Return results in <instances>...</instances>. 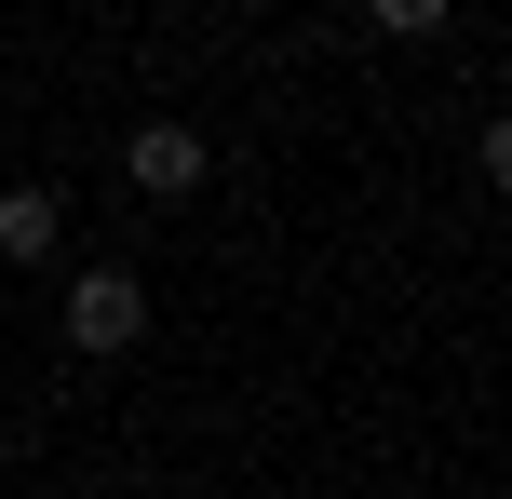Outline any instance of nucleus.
I'll return each mask as SVG.
<instances>
[{"label": "nucleus", "mask_w": 512, "mask_h": 499, "mask_svg": "<svg viewBox=\"0 0 512 499\" xmlns=\"http://www.w3.org/2000/svg\"><path fill=\"white\" fill-rule=\"evenodd\" d=\"M149 338V284L135 270H81L68 284V351H135Z\"/></svg>", "instance_id": "obj_1"}, {"label": "nucleus", "mask_w": 512, "mask_h": 499, "mask_svg": "<svg viewBox=\"0 0 512 499\" xmlns=\"http://www.w3.org/2000/svg\"><path fill=\"white\" fill-rule=\"evenodd\" d=\"M122 176L149 189V203H189V189H203L216 162H203V135H189V122H135V149H122Z\"/></svg>", "instance_id": "obj_2"}, {"label": "nucleus", "mask_w": 512, "mask_h": 499, "mask_svg": "<svg viewBox=\"0 0 512 499\" xmlns=\"http://www.w3.org/2000/svg\"><path fill=\"white\" fill-rule=\"evenodd\" d=\"M54 230H68V203H54V189H0V257H14V270H41Z\"/></svg>", "instance_id": "obj_3"}, {"label": "nucleus", "mask_w": 512, "mask_h": 499, "mask_svg": "<svg viewBox=\"0 0 512 499\" xmlns=\"http://www.w3.org/2000/svg\"><path fill=\"white\" fill-rule=\"evenodd\" d=\"M364 14H378V27H391V41H432V27H445V14H459V0H364Z\"/></svg>", "instance_id": "obj_4"}]
</instances>
